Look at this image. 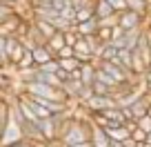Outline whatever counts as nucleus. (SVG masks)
<instances>
[{
	"label": "nucleus",
	"mask_w": 151,
	"mask_h": 147,
	"mask_svg": "<svg viewBox=\"0 0 151 147\" xmlns=\"http://www.w3.org/2000/svg\"><path fill=\"white\" fill-rule=\"evenodd\" d=\"M111 147H124V145L120 140H111Z\"/></svg>",
	"instance_id": "25"
},
{
	"label": "nucleus",
	"mask_w": 151,
	"mask_h": 147,
	"mask_svg": "<svg viewBox=\"0 0 151 147\" xmlns=\"http://www.w3.org/2000/svg\"><path fill=\"white\" fill-rule=\"evenodd\" d=\"M138 127H140L142 132H147V134H149V132H151V116H149V114H147V116H142V118L138 120Z\"/></svg>",
	"instance_id": "19"
},
{
	"label": "nucleus",
	"mask_w": 151,
	"mask_h": 147,
	"mask_svg": "<svg viewBox=\"0 0 151 147\" xmlns=\"http://www.w3.org/2000/svg\"><path fill=\"white\" fill-rule=\"evenodd\" d=\"M33 25H36V27L40 29V33H42V36H45L47 40H49V38L53 36V33L58 31V29L53 27V25L49 22V20H42V18H33Z\"/></svg>",
	"instance_id": "12"
},
{
	"label": "nucleus",
	"mask_w": 151,
	"mask_h": 147,
	"mask_svg": "<svg viewBox=\"0 0 151 147\" xmlns=\"http://www.w3.org/2000/svg\"><path fill=\"white\" fill-rule=\"evenodd\" d=\"M0 2H9V5H14V7H18V2H20V0H0Z\"/></svg>",
	"instance_id": "24"
},
{
	"label": "nucleus",
	"mask_w": 151,
	"mask_h": 147,
	"mask_svg": "<svg viewBox=\"0 0 151 147\" xmlns=\"http://www.w3.org/2000/svg\"><path fill=\"white\" fill-rule=\"evenodd\" d=\"M85 107H87V114H91V112H107V109H111V107H118V100H116V96H98V94H93L89 100L85 103Z\"/></svg>",
	"instance_id": "1"
},
{
	"label": "nucleus",
	"mask_w": 151,
	"mask_h": 147,
	"mask_svg": "<svg viewBox=\"0 0 151 147\" xmlns=\"http://www.w3.org/2000/svg\"><path fill=\"white\" fill-rule=\"evenodd\" d=\"M98 29H100V20L96 18V16L91 20H85V22H78V25H76V31L80 33V36H96Z\"/></svg>",
	"instance_id": "6"
},
{
	"label": "nucleus",
	"mask_w": 151,
	"mask_h": 147,
	"mask_svg": "<svg viewBox=\"0 0 151 147\" xmlns=\"http://www.w3.org/2000/svg\"><path fill=\"white\" fill-rule=\"evenodd\" d=\"M73 56H76V51H73V47H69V45L62 47L60 51L56 54V58H73Z\"/></svg>",
	"instance_id": "21"
},
{
	"label": "nucleus",
	"mask_w": 151,
	"mask_h": 147,
	"mask_svg": "<svg viewBox=\"0 0 151 147\" xmlns=\"http://www.w3.org/2000/svg\"><path fill=\"white\" fill-rule=\"evenodd\" d=\"M2 147H36V143H31L29 138H20V140L9 143V145H2Z\"/></svg>",
	"instance_id": "20"
},
{
	"label": "nucleus",
	"mask_w": 151,
	"mask_h": 147,
	"mask_svg": "<svg viewBox=\"0 0 151 147\" xmlns=\"http://www.w3.org/2000/svg\"><path fill=\"white\" fill-rule=\"evenodd\" d=\"M24 20H27V18H24L22 14L14 11V14H11L7 20H2V22H0V36H7V38L18 36V31H20V27H22Z\"/></svg>",
	"instance_id": "2"
},
{
	"label": "nucleus",
	"mask_w": 151,
	"mask_h": 147,
	"mask_svg": "<svg viewBox=\"0 0 151 147\" xmlns=\"http://www.w3.org/2000/svg\"><path fill=\"white\" fill-rule=\"evenodd\" d=\"M131 138H133L136 143H145V140H147V132H142L140 127H136V129L131 132Z\"/></svg>",
	"instance_id": "22"
},
{
	"label": "nucleus",
	"mask_w": 151,
	"mask_h": 147,
	"mask_svg": "<svg viewBox=\"0 0 151 147\" xmlns=\"http://www.w3.org/2000/svg\"><path fill=\"white\" fill-rule=\"evenodd\" d=\"M116 56H118V49L113 47L111 43H104L102 47L98 49V54H96L98 60H116Z\"/></svg>",
	"instance_id": "11"
},
{
	"label": "nucleus",
	"mask_w": 151,
	"mask_h": 147,
	"mask_svg": "<svg viewBox=\"0 0 151 147\" xmlns=\"http://www.w3.org/2000/svg\"><path fill=\"white\" fill-rule=\"evenodd\" d=\"M58 62H60V69L69 71V74H73L76 69H80V65H82L76 56H73V58H58Z\"/></svg>",
	"instance_id": "13"
},
{
	"label": "nucleus",
	"mask_w": 151,
	"mask_h": 147,
	"mask_svg": "<svg viewBox=\"0 0 151 147\" xmlns=\"http://www.w3.org/2000/svg\"><path fill=\"white\" fill-rule=\"evenodd\" d=\"M78 38H80V33L76 31V27H73V29H69V31H65V40H67V45H69V47H76Z\"/></svg>",
	"instance_id": "17"
},
{
	"label": "nucleus",
	"mask_w": 151,
	"mask_h": 147,
	"mask_svg": "<svg viewBox=\"0 0 151 147\" xmlns=\"http://www.w3.org/2000/svg\"><path fill=\"white\" fill-rule=\"evenodd\" d=\"M96 76H98V65H96L93 60L91 62H82L80 65V80L85 83V85H93L96 83Z\"/></svg>",
	"instance_id": "5"
},
{
	"label": "nucleus",
	"mask_w": 151,
	"mask_h": 147,
	"mask_svg": "<svg viewBox=\"0 0 151 147\" xmlns=\"http://www.w3.org/2000/svg\"><path fill=\"white\" fill-rule=\"evenodd\" d=\"M71 147H93V143H91V140H85V143H76V145H71Z\"/></svg>",
	"instance_id": "23"
},
{
	"label": "nucleus",
	"mask_w": 151,
	"mask_h": 147,
	"mask_svg": "<svg viewBox=\"0 0 151 147\" xmlns=\"http://www.w3.org/2000/svg\"><path fill=\"white\" fill-rule=\"evenodd\" d=\"M145 16L142 14H138V11H131V9H127V11H122L120 14V27L124 29V31H129V29H133V27H140V25H145Z\"/></svg>",
	"instance_id": "3"
},
{
	"label": "nucleus",
	"mask_w": 151,
	"mask_h": 147,
	"mask_svg": "<svg viewBox=\"0 0 151 147\" xmlns=\"http://www.w3.org/2000/svg\"><path fill=\"white\" fill-rule=\"evenodd\" d=\"M116 62H118V65H122L127 71H131V74H133V51H131V49H118Z\"/></svg>",
	"instance_id": "8"
},
{
	"label": "nucleus",
	"mask_w": 151,
	"mask_h": 147,
	"mask_svg": "<svg viewBox=\"0 0 151 147\" xmlns=\"http://www.w3.org/2000/svg\"><path fill=\"white\" fill-rule=\"evenodd\" d=\"M149 107H151V103H149V91H145V94H142L133 105H129L127 109L131 112V118H133V120H140L142 116L149 114Z\"/></svg>",
	"instance_id": "4"
},
{
	"label": "nucleus",
	"mask_w": 151,
	"mask_h": 147,
	"mask_svg": "<svg viewBox=\"0 0 151 147\" xmlns=\"http://www.w3.org/2000/svg\"><path fill=\"white\" fill-rule=\"evenodd\" d=\"M31 54H33V60H36V67H42L45 62H49V60H53V58H56V56H53V51L47 47V45L36 47Z\"/></svg>",
	"instance_id": "7"
},
{
	"label": "nucleus",
	"mask_w": 151,
	"mask_h": 147,
	"mask_svg": "<svg viewBox=\"0 0 151 147\" xmlns=\"http://www.w3.org/2000/svg\"><path fill=\"white\" fill-rule=\"evenodd\" d=\"M107 2H109V5H111L116 11H118V14L127 11V0H107Z\"/></svg>",
	"instance_id": "18"
},
{
	"label": "nucleus",
	"mask_w": 151,
	"mask_h": 147,
	"mask_svg": "<svg viewBox=\"0 0 151 147\" xmlns=\"http://www.w3.org/2000/svg\"><path fill=\"white\" fill-rule=\"evenodd\" d=\"M147 91H149V94H151V85H147Z\"/></svg>",
	"instance_id": "26"
},
{
	"label": "nucleus",
	"mask_w": 151,
	"mask_h": 147,
	"mask_svg": "<svg viewBox=\"0 0 151 147\" xmlns=\"http://www.w3.org/2000/svg\"><path fill=\"white\" fill-rule=\"evenodd\" d=\"M47 47L53 51V56H56L58 51H60L62 47H67V40H65V31H56L51 36V38L47 40Z\"/></svg>",
	"instance_id": "9"
},
{
	"label": "nucleus",
	"mask_w": 151,
	"mask_h": 147,
	"mask_svg": "<svg viewBox=\"0 0 151 147\" xmlns=\"http://www.w3.org/2000/svg\"><path fill=\"white\" fill-rule=\"evenodd\" d=\"M113 14H118V11L113 9L107 0H96V18H98V20L109 18V16H113Z\"/></svg>",
	"instance_id": "10"
},
{
	"label": "nucleus",
	"mask_w": 151,
	"mask_h": 147,
	"mask_svg": "<svg viewBox=\"0 0 151 147\" xmlns=\"http://www.w3.org/2000/svg\"><path fill=\"white\" fill-rule=\"evenodd\" d=\"M14 11H16L14 5H9V2H0V22H2V20H7Z\"/></svg>",
	"instance_id": "16"
},
{
	"label": "nucleus",
	"mask_w": 151,
	"mask_h": 147,
	"mask_svg": "<svg viewBox=\"0 0 151 147\" xmlns=\"http://www.w3.org/2000/svg\"><path fill=\"white\" fill-rule=\"evenodd\" d=\"M91 87H93V94H98V96H109V94L113 96V89L109 85H104V83H100V80H96Z\"/></svg>",
	"instance_id": "15"
},
{
	"label": "nucleus",
	"mask_w": 151,
	"mask_h": 147,
	"mask_svg": "<svg viewBox=\"0 0 151 147\" xmlns=\"http://www.w3.org/2000/svg\"><path fill=\"white\" fill-rule=\"evenodd\" d=\"M33 67H36V60H33V54L29 51H24V56L20 58V62L18 65H16V71H24V69H33Z\"/></svg>",
	"instance_id": "14"
}]
</instances>
